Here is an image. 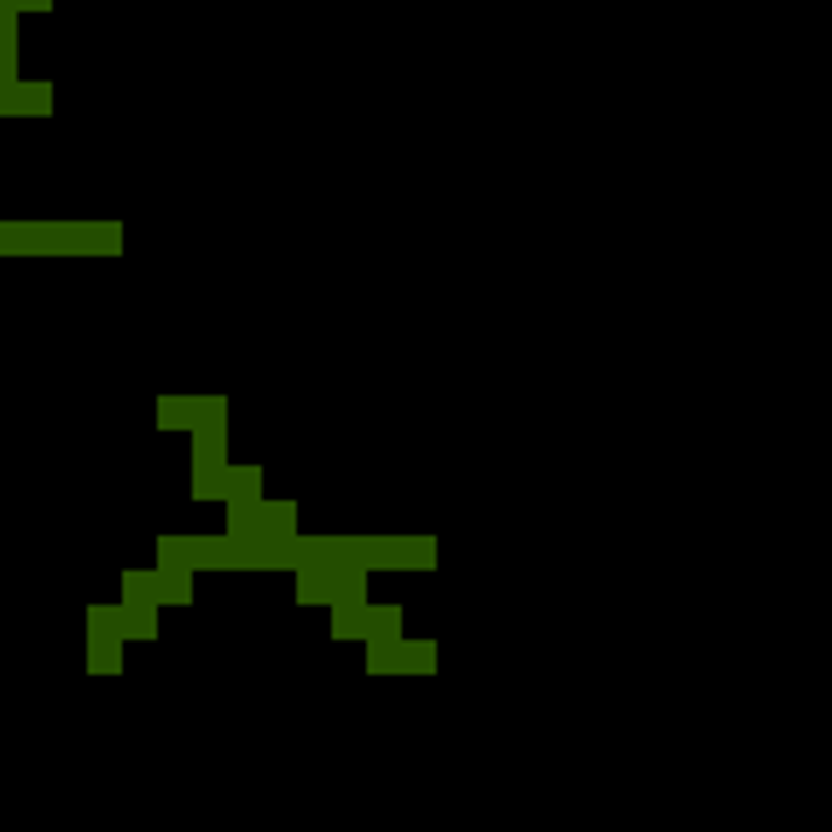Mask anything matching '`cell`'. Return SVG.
Here are the masks:
<instances>
[{
	"label": "cell",
	"mask_w": 832,
	"mask_h": 832,
	"mask_svg": "<svg viewBox=\"0 0 832 832\" xmlns=\"http://www.w3.org/2000/svg\"><path fill=\"white\" fill-rule=\"evenodd\" d=\"M88 675H123V635H117V605H88Z\"/></svg>",
	"instance_id": "1"
},
{
	"label": "cell",
	"mask_w": 832,
	"mask_h": 832,
	"mask_svg": "<svg viewBox=\"0 0 832 832\" xmlns=\"http://www.w3.org/2000/svg\"><path fill=\"white\" fill-rule=\"evenodd\" d=\"M228 466V419H198L193 426V472Z\"/></svg>",
	"instance_id": "2"
},
{
	"label": "cell",
	"mask_w": 832,
	"mask_h": 832,
	"mask_svg": "<svg viewBox=\"0 0 832 832\" xmlns=\"http://www.w3.org/2000/svg\"><path fill=\"white\" fill-rule=\"evenodd\" d=\"M151 594H158V605H186L193 600V571L181 559H158L151 565Z\"/></svg>",
	"instance_id": "3"
},
{
	"label": "cell",
	"mask_w": 832,
	"mask_h": 832,
	"mask_svg": "<svg viewBox=\"0 0 832 832\" xmlns=\"http://www.w3.org/2000/svg\"><path fill=\"white\" fill-rule=\"evenodd\" d=\"M71 250L117 257V250H123V228H117V222H71Z\"/></svg>",
	"instance_id": "4"
},
{
	"label": "cell",
	"mask_w": 832,
	"mask_h": 832,
	"mask_svg": "<svg viewBox=\"0 0 832 832\" xmlns=\"http://www.w3.org/2000/svg\"><path fill=\"white\" fill-rule=\"evenodd\" d=\"M198 402L204 396H158V431H193L198 426Z\"/></svg>",
	"instance_id": "5"
},
{
	"label": "cell",
	"mask_w": 832,
	"mask_h": 832,
	"mask_svg": "<svg viewBox=\"0 0 832 832\" xmlns=\"http://www.w3.org/2000/svg\"><path fill=\"white\" fill-rule=\"evenodd\" d=\"M222 501H262V466H222Z\"/></svg>",
	"instance_id": "6"
},
{
	"label": "cell",
	"mask_w": 832,
	"mask_h": 832,
	"mask_svg": "<svg viewBox=\"0 0 832 832\" xmlns=\"http://www.w3.org/2000/svg\"><path fill=\"white\" fill-rule=\"evenodd\" d=\"M362 640H402V611L396 605H362Z\"/></svg>",
	"instance_id": "7"
},
{
	"label": "cell",
	"mask_w": 832,
	"mask_h": 832,
	"mask_svg": "<svg viewBox=\"0 0 832 832\" xmlns=\"http://www.w3.org/2000/svg\"><path fill=\"white\" fill-rule=\"evenodd\" d=\"M12 117H53V82H19Z\"/></svg>",
	"instance_id": "8"
},
{
	"label": "cell",
	"mask_w": 832,
	"mask_h": 832,
	"mask_svg": "<svg viewBox=\"0 0 832 832\" xmlns=\"http://www.w3.org/2000/svg\"><path fill=\"white\" fill-rule=\"evenodd\" d=\"M117 635H123V640H158V611L117 605Z\"/></svg>",
	"instance_id": "9"
},
{
	"label": "cell",
	"mask_w": 832,
	"mask_h": 832,
	"mask_svg": "<svg viewBox=\"0 0 832 832\" xmlns=\"http://www.w3.org/2000/svg\"><path fill=\"white\" fill-rule=\"evenodd\" d=\"M117 605H134V611H158V594H151V571H123V600Z\"/></svg>",
	"instance_id": "10"
},
{
	"label": "cell",
	"mask_w": 832,
	"mask_h": 832,
	"mask_svg": "<svg viewBox=\"0 0 832 832\" xmlns=\"http://www.w3.org/2000/svg\"><path fill=\"white\" fill-rule=\"evenodd\" d=\"M332 640H362V605H332Z\"/></svg>",
	"instance_id": "11"
},
{
	"label": "cell",
	"mask_w": 832,
	"mask_h": 832,
	"mask_svg": "<svg viewBox=\"0 0 832 832\" xmlns=\"http://www.w3.org/2000/svg\"><path fill=\"white\" fill-rule=\"evenodd\" d=\"M193 501H222V472H193Z\"/></svg>",
	"instance_id": "12"
},
{
	"label": "cell",
	"mask_w": 832,
	"mask_h": 832,
	"mask_svg": "<svg viewBox=\"0 0 832 832\" xmlns=\"http://www.w3.org/2000/svg\"><path fill=\"white\" fill-rule=\"evenodd\" d=\"M12 106H19V82H0V117H12Z\"/></svg>",
	"instance_id": "13"
},
{
	"label": "cell",
	"mask_w": 832,
	"mask_h": 832,
	"mask_svg": "<svg viewBox=\"0 0 832 832\" xmlns=\"http://www.w3.org/2000/svg\"><path fill=\"white\" fill-rule=\"evenodd\" d=\"M0 24H19V0H0Z\"/></svg>",
	"instance_id": "14"
},
{
	"label": "cell",
	"mask_w": 832,
	"mask_h": 832,
	"mask_svg": "<svg viewBox=\"0 0 832 832\" xmlns=\"http://www.w3.org/2000/svg\"><path fill=\"white\" fill-rule=\"evenodd\" d=\"M19 12H53V0H19Z\"/></svg>",
	"instance_id": "15"
}]
</instances>
